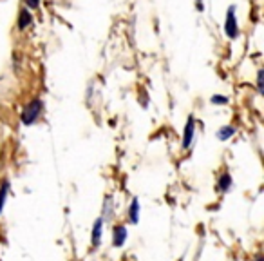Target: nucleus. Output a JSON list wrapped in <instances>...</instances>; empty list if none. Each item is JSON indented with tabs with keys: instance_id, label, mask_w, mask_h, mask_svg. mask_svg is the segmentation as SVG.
Segmentation results:
<instances>
[{
	"instance_id": "1",
	"label": "nucleus",
	"mask_w": 264,
	"mask_h": 261,
	"mask_svg": "<svg viewBox=\"0 0 264 261\" xmlns=\"http://www.w3.org/2000/svg\"><path fill=\"white\" fill-rule=\"evenodd\" d=\"M43 111V102L42 98H35V100H31L26 107L22 109L20 113V122L24 125H33V123L38 122L40 114Z\"/></svg>"
},
{
	"instance_id": "2",
	"label": "nucleus",
	"mask_w": 264,
	"mask_h": 261,
	"mask_svg": "<svg viewBox=\"0 0 264 261\" xmlns=\"http://www.w3.org/2000/svg\"><path fill=\"white\" fill-rule=\"evenodd\" d=\"M237 8L234 4L228 6L226 9V18H225V35L228 36L230 40H237L241 36V31H239V22H237Z\"/></svg>"
},
{
	"instance_id": "3",
	"label": "nucleus",
	"mask_w": 264,
	"mask_h": 261,
	"mask_svg": "<svg viewBox=\"0 0 264 261\" xmlns=\"http://www.w3.org/2000/svg\"><path fill=\"white\" fill-rule=\"evenodd\" d=\"M194 138H195V118L188 116V120H186V123H185V129H183L181 147L183 149H190L192 144H194Z\"/></svg>"
},
{
	"instance_id": "4",
	"label": "nucleus",
	"mask_w": 264,
	"mask_h": 261,
	"mask_svg": "<svg viewBox=\"0 0 264 261\" xmlns=\"http://www.w3.org/2000/svg\"><path fill=\"white\" fill-rule=\"evenodd\" d=\"M101 236H103V220H101V216L98 218L94 222V225H92V231H91V243H92V250H96V248L100 247L101 243Z\"/></svg>"
},
{
	"instance_id": "5",
	"label": "nucleus",
	"mask_w": 264,
	"mask_h": 261,
	"mask_svg": "<svg viewBox=\"0 0 264 261\" xmlns=\"http://www.w3.org/2000/svg\"><path fill=\"white\" fill-rule=\"evenodd\" d=\"M127 238H129V232H127V227L125 225H116L113 229V247L114 248H120L125 245Z\"/></svg>"
},
{
	"instance_id": "6",
	"label": "nucleus",
	"mask_w": 264,
	"mask_h": 261,
	"mask_svg": "<svg viewBox=\"0 0 264 261\" xmlns=\"http://www.w3.org/2000/svg\"><path fill=\"white\" fill-rule=\"evenodd\" d=\"M33 24V13H31V9L27 8H22L18 11V18H17V27L18 31H24Z\"/></svg>"
},
{
	"instance_id": "7",
	"label": "nucleus",
	"mask_w": 264,
	"mask_h": 261,
	"mask_svg": "<svg viewBox=\"0 0 264 261\" xmlns=\"http://www.w3.org/2000/svg\"><path fill=\"white\" fill-rule=\"evenodd\" d=\"M9 189H11L9 180L8 178L2 180V182H0V216H2V212H4V209H6V201H8Z\"/></svg>"
},
{
	"instance_id": "8",
	"label": "nucleus",
	"mask_w": 264,
	"mask_h": 261,
	"mask_svg": "<svg viewBox=\"0 0 264 261\" xmlns=\"http://www.w3.org/2000/svg\"><path fill=\"white\" fill-rule=\"evenodd\" d=\"M139 210H141V205H139V200L134 198L130 201V207H129V222L132 225H138L139 223Z\"/></svg>"
},
{
	"instance_id": "9",
	"label": "nucleus",
	"mask_w": 264,
	"mask_h": 261,
	"mask_svg": "<svg viewBox=\"0 0 264 261\" xmlns=\"http://www.w3.org/2000/svg\"><path fill=\"white\" fill-rule=\"evenodd\" d=\"M232 183H234V180H232V176H230L228 172H223L221 176H219V182H217V192H228L230 189H232Z\"/></svg>"
},
{
	"instance_id": "10",
	"label": "nucleus",
	"mask_w": 264,
	"mask_h": 261,
	"mask_svg": "<svg viewBox=\"0 0 264 261\" xmlns=\"http://www.w3.org/2000/svg\"><path fill=\"white\" fill-rule=\"evenodd\" d=\"M234 135H235V127L234 125H223V127L217 129L216 138L221 140V142H226V140H230Z\"/></svg>"
},
{
	"instance_id": "11",
	"label": "nucleus",
	"mask_w": 264,
	"mask_h": 261,
	"mask_svg": "<svg viewBox=\"0 0 264 261\" xmlns=\"http://www.w3.org/2000/svg\"><path fill=\"white\" fill-rule=\"evenodd\" d=\"M111 216H113V198L107 196L103 201V214H101V220L107 222V220H111Z\"/></svg>"
},
{
	"instance_id": "12",
	"label": "nucleus",
	"mask_w": 264,
	"mask_h": 261,
	"mask_svg": "<svg viewBox=\"0 0 264 261\" xmlns=\"http://www.w3.org/2000/svg\"><path fill=\"white\" fill-rule=\"evenodd\" d=\"M228 96L225 95H214L212 98H210V104L212 105H228Z\"/></svg>"
},
{
	"instance_id": "13",
	"label": "nucleus",
	"mask_w": 264,
	"mask_h": 261,
	"mask_svg": "<svg viewBox=\"0 0 264 261\" xmlns=\"http://www.w3.org/2000/svg\"><path fill=\"white\" fill-rule=\"evenodd\" d=\"M26 8L31 11H36L40 8V0H26Z\"/></svg>"
},
{
	"instance_id": "14",
	"label": "nucleus",
	"mask_w": 264,
	"mask_h": 261,
	"mask_svg": "<svg viewBox=\"0 0 264 261\" xmlns=\"http://www.w3.org/2000/svg\"><path fill=\"white\" fill-rule=\"evenodd\" d=\"M262 74H264L262 69L257 71V89H259L260 95H262V91H264V89H262Z\"/></svg>"
},
{
	"instance_id": "15",
	"label": "nucleus",
	"mask_w": 264,
	"mask_h": 261,
	"mask_svg": "<svg viewBox=\"0 0 264 261\" xmlns=\"http://www.w3.org/2000/svg\"><path fill=\"white\" fill-rule=\"evenodd\" d=\"M195 8H197V11H204L203 0H195Z\"/></svg>"
},
{
	"instance_id": "16",
	"label": "nucleus",
	"mask_w": 264,
	"mask_h": 261,
	"mask_svg": "<svg viewBox=\"0 0 264 261\" xmlns=\"http://www.w3.org/2000/svg\"><path fill=\"white\" fill-rule=\"evenodd\" d=\"M253 261H264V257H262V256H257V257H255V259H253Z\"/></svg>"
}]
</instances>
